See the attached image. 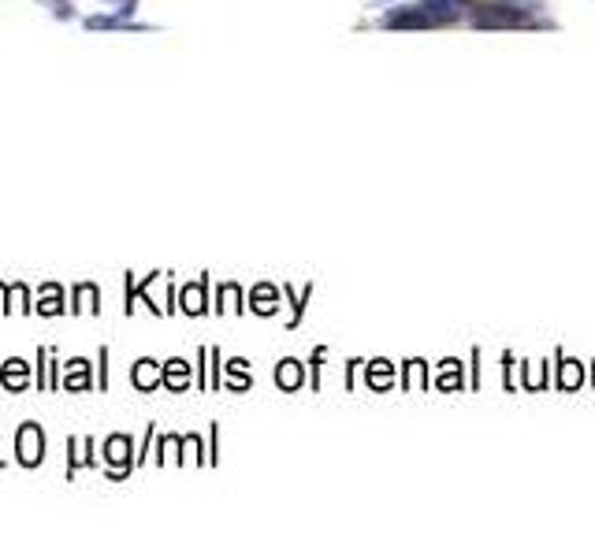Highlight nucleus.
<instances>
[{
  "mask_svg": "<svg viewBox=\"0 0 595 557\" xmlns=\"http://www.w3.org/2000/svg\"><path fill=\"white\" fill-rule=\"evenodd\" d=\"M476 26H521L525 15L521 12H506V4H488V8H476L473 12Z\"/></svg>",
  "mask_w": 595,
  "mask_h": 557,
  "instance_id": "nucleus-2",
  "label": "nucleus"
},
{
  "mask_svg": "<svg viewBox=\"0 0 595 557\" xmlns=\"http://www.w3.org/2000/svg\"><path fill=\"white\" fill-rule=\"evenodd\" d=\"M465 15V0H417L387 12L384 23L391 30H428V26H447Z\"/></svg>",
  "mask_w": 595,
  "mask_h": 557,
  "instance_id": "nucleus-1",
  "label": "nucleus"
}]
</instances>
